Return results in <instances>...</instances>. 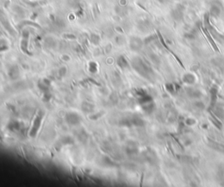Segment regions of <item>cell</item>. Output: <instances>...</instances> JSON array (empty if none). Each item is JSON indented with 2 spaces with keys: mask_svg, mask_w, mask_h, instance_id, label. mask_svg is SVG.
I'll return each instance as SVG.
<instances>
[{
  "mask_svg": "<svg viewBox=\"0 0 224 187\" xmlns=\"http://www.w3.org/2000/svg\"><path fill=\"white\" fill-rule=\"evenodd\" d=\"M172 16L175 20H180L183 18V9L181 6H177L172 12Z\"/></svg>",
  "mask_w": 224,
  "mask_h": 187,
  "instance_id": "6da1fadb",
  "label": "cell"
},
{
  "mask_svg": "<svg viewBox=\"0 0 224 187\" xmlns=\"http://www.w3.org/2000/svg\"><path fill=\"white\" fill-rule=\"evenodd\" d=\"M183 81L189 85H193L195 82V77L193 73H186L183 76Z\"/></svg>",
  "mask_w": 224,
  "mask_h": 187,
  "instance_id": "7a4b0ae2",
  "label": "cell"
},
{
  "mask_svg": "<svg viewBox=\"0 0 224 187\" xmlns=\"http://www.w3.org/2000/svg\"><path fill=\"white\" fill-rule=\"evenodd\" d=\"M221 8H220V6H217V5H213L211 6V8H210V15L213 16V17H215V18H217L220 16V14H221Z\"/></svg>",
  "mask_w": 224,
  "mask_h": 187,
  "instance_id": "3957f363",
  "label": "cell"
},
{
  "mask_svg": "<svg viewBox=\"0 0 224 187\" xmlns=\"http://www.w3.org/2000/svg\"><path fill=\"white\" fill-rule=\"evenodd\" d=\"M166 89L171 94H174V93H176V86L173 84H171V83L167 84L166 85Z\"/></svg>",
  "mask_w": 224,
  "mask_h": 187,
  "instance_id": "277c9868",
  "label": "cell"
}]
</instances>
